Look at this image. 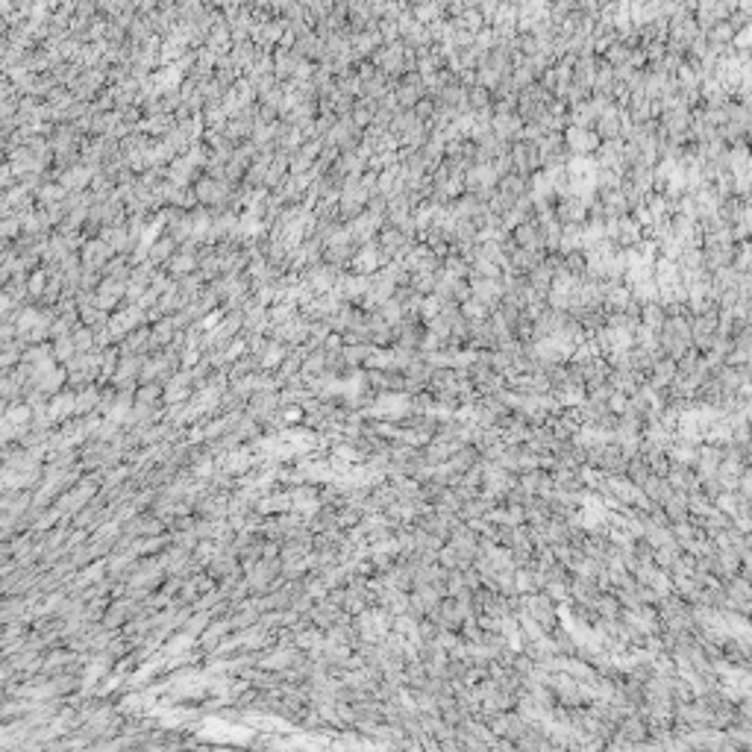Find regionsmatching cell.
<instances>
[{
  "label": "cell",
  "mask_w": 752,
  "mask_h": 752,
  "mask_svg": "<svg viewBox=\"0 0 752 752\" xmlns=\"http://www.w3.org/2000/svg\"><path fill=\"white\" fill-rule=\"evenodd\" d=\"M101 576H103V564H94V567H89V570L77 579V585L82 588V585H89V582H97Z\"/></svg>",
  "instance_id": "f5cc1de1"
},
{
  "label": "cell",
  "mask_w": 752,
  "mask_h": 752,
  "mask_svg": "<svg viewBox=\"0 0 752 752\" xmlns=\"http://www.w3.org/2000/svg\"><path fill=\"white\" fill-rule=\"evenodd\" d=\"M18 226H24V223H18V221H6V226H3V233H6V238H12L18 233Z\"/></svg>",
  "instance_id": "6125c7cd"
},
{
  "label": "cell",
  "mask_w": 752,
  "mask_h": 752,
  "mask_svg": "<svg viewBox=\"0 0 752 752\" xmlns=\"http://www.w3.org/2000/svg\"><path fill=\"white\" fill-rule=\"evenodd\" d=\"M159 391H162L159 385H145V388L138 391V400H141V403H153L156 397H159Z\"/></svg>",
  "instance_id": "9f6ffc18"
},
{
  "label": "cell",
  "mask_w": 752,
  "mask_h": 752,
  "mask_svg": "<svg viewBox=\"0 0 752 752\" xmlns=\"http://www.w3.org/2000/svg\"><path fill=\"white\" fill-rule=\"evenodd\" d=\"M62 194H65V186H45V191H41V203H47V200H59Z\"/></svg>",
  "instance_id": "11a10c76"
},
{
  "label": "cell",
  "mask_w": 752,
  "mask_h": 752,
  "mask_svg": "<svg viewBox=\"0 0 752 752\" xmlns=\"http://www.w3.org/2000/svg\"><path fill=\"white\" fill-rule=\"evenodd\" d=\"M174 326H177V320H165V323H159V326H156V332L150 335V347H162V344H168V341H171V335H174Z\"/></svg>",
  "instance_id": "ee69618b"
},
{
  "label": "cell",
  "mask_w": 752,
  "mask_h": 752,
  "mask_svg": "<svg viewBox=\"0 0 752 752\" xmlns=\"http://www.w3.org/2000/svg\"><path fill=\"white\" fill-rule=\"evenodd\" d=\"M106 664H109V658H106V656H97V661H91V664H89V670H86V676H82V688L89 691V688L97 682V679L103 676Z\"/></svg>",
  "instance_id": "60d3db41"
},
{
  "label": "cell",
  "mask_w": 752,
  "mask_h": 752,
  "mask_svg": "<svg viewBox=\"0 0 752 752\" xmlns=\"http://www.w3.org/2000/svg\"><path fill=\"white\" fill-rule=\"evenodd\" d=\"M544 594H547L552 603H564L567 597H570V582H567V579H550L547 585H544Z\"/></svg>",
  "instance_id": "d590c367"
},
{
  "label": "cell",
  "mask_w": 752,
  "mask_h": 752,
  "mask_svg": "<svg viewBox=\"0 0 752 752\" xmlns=\"http://www.w3.org/2000/svg\"><path fill=\"white\" fill-rule=\"evenodd\" d=\"M233 629V620H221V623H215V626H209L206 632H203V647H215L221 637H223V632H230Z\"/></svg>",
  "instance_id": "ab89813d"
},
{
  "label": "cell",
  "mask_w": 752,
  "mask_h": 752,
  "mask_svg": "<svg viewBox=\"0 0 752 752\" xmlns=\"http://www.w3.org/2000/svg\"><path fill=\"white\" fill-rule=\"evenodd\" d=\"M291 65H294L291 53H288V50H279V53H277V65H274V68H277V74H279V77H288V74H291Z\"/></svg>",
  "instance_id": "f907efd6"
},
{
  "label": "cell",
  "mask_w": 752,
  "mask_h": 752,
  "mask_svg": "<svg viewBox=\"0 0 752 752\" xmlns=\"http://www.w3.org/2000/svg\"><path fill=\"white\" fill-rule=\"evenodd\" d=\"M303 418V408H288L282 411V420H300Z\"/></svg>",
  "instance_id": "94428289"
},
{
  "label": "cell",
  "mask_w": 752,
  "mask_h": 752,
  "mask_svg": "<svg viewBox=\"0 0 752 752\" xmlns=\"http://www.w3.org/2000/svg\"><path fill=\"white\" fill-rule=\"evenodd\" d=\"M705 36H708V41H712V45H735V38H737V27H735V24L726 18V21H717L714 27H708Z\"/></svg>",
  "instance_id": "cb8c5ba5"
},
{
  "label": "cell",
  "mask_w": 752,
  "mask_h": 752,
  "mask_svg": "<svg viewBox=\"0 0 752 752\" xmlns=\"http://www.w3.org/2000/svg\"><path fill=\"white\" fill-rule=\"evenodd\" d=\"M41 282H45V274H33V279H30V286H27V288H30L33 294L45 297V286H41Z\"/></svg>",
  "instance_id": "91938a15"
},
{
  "label": "cell",
  "mask_w": 752,
  "mask_h": 752,
  "mask_svg": "<svg viewBox=\"0 0 752 752\" xmlns=\"http://www.w3.org/2000/svg\"><path fill=\"white\" fill-rule=\"evenodd\" d=\"M702 259L712 274L720 267H729L735 259V244H702Z\"/></svg>",
  "instance_id": "4fadbf2b"
},
{
  "label": "cell",
  "mask_w": 752,
  "mask_h": 752,
  "mask_svg": "<svg viewBox=\"0 0 752 752\" xmlns=\"http://www.w3.org/2000/svg\"><path fill=\"white\" fill-rule=\"evenodd\" d=\"M641 323L649 326V330L661 332V326L667 323V309L661 300H652V303H644L641 306Z\"/></svg>",
  "instance_id": "603a6c76"
},
{
  "label": "cell",
  "mask_w": 752,
  "mask_h": 752,
  "mask_svg": "<svg viewBox=\"0 0 752 752\" xmlns=\"http://www.w3.org/2000/svg\"><path fill=\"white\" fill-rule=\"evenodd\" d=\"M50 330V320L41 315V311L36 309H27L21 311V318H18V335H21V341L27 338V341H38L41 335H45Z\"/></svg>",
  "instance_id": "ba28073f"
},
{
  "label": "cell",
  "mask_w": 752,
  "mask_h": 752,
  "mask_svg": "<svg viewBox=\"0 0 752 752\" xmlns=\"http://www.w3.org/2000/svg\"><path fill=\"white\" fill-rule=\"evenodd\" d=\"M714 508L717 512H723V515H737V491H720L717 496H714Z\"/></svg>",
  "instance_id": "74e56055"
},
{
  "label": "cell",
  "mask_w": 752,
  "mask_h": 752,
  "mask_svg": "<svg viewBox=\"0 0 752 752\" xmlns=\"http://www.w3.org/2000/svg\"><path fill=\"white\" fill-rule=\"evenodd\" d=\"M141 320H145L141 303H135V306H130V309H124L118 318H112V320H109V338H124L130 330H135Z\"/></svg>",
  "instance_id": "30bf717a"
},
{
  "label": "cell",
  "mask_w": 752,
  "mask_h": 752,
  "mask_svg": "<svg viewBox=\"0 0 752 752\" xmlns=\"http://www.w3.org/2000/svg\"><path fill=\"white\" fill-rule=\"evenodd\" d=\"M688 508H691V515H693V517H702V515L717 512V508H714V500H712V496H708L705 491H693V494H688Z\"/></svg>",
  "instance_id": "1f68e13d"
},
{
  "label": "cell",
  "mask_w": 752,
  "mask_h": 752,
  "mask_svg": "<svg viewBox=\"0 0 752 752\" xmlns=\"http://www.w3.org/2000/svg\"><path fill=\"white\" fill-rule=\"evenodd\" d=\"M27 423H33V408L24 406V403L21 406H9L6 415H3V438H6V441H12L15 435L24 438Z\"/></svg>",
  "instance_id": "8992f818"
},
{
  "label": "cell",
  "mask_w": 752,
  "mask_h": 752,
  "mask_svg": "<svg viewBox=\"0 0 752 752\" xmlns=\"http://www.w3.org/2000/svg\"><path fill=\"white\" fill-rule=\"evenodd\" d=\"M359 635L364 637V641H385V637L391 635V617H388V608L382 605V608H364V612H359Z\"/></svg>",
  "instance_id": "3957f363"
},
{
  "label": "cell",
  "mask_w": 752,
  "mask_h": 752,
  "mask_svg": "<svg viewBox=\"0 0 752 752\" xmlns=\"http://www.w3.org/2000/svg\"><path fill=\"white\" fill-rule=\"evenodd\" d=\"M720 462H723V447L702 441V447H697V462H693V471L700 473V479L702 476H712V473H717Z\"/></svg>",
  "instance_id": "9c48e42d"
},
{
  "label": "cell",
  "mask_w": 752,
  "mask_h": 752,
  "mask_svg": "<svg viewBox=\"0 0 752 752\" xmlns=\"http://www.w3.org/2000/svg\"><path fill=\"white\" fill-rule=\"evenodd\" d=\"M197 362H200V350H197V347H186V350H182V364L191 367Z\"/></svg>",
  "instance_id": "6f0895ef"
},
{
  "label": "cell",
  "mask_w": 752,
  "mask_h": 752,
  "mask_svg": "<svg viewBox=\"0 0 752 752\" xmlns=\"http://www.w3.org/2000/svg\"><path fill=\"white\" fill-rule=\"evenodd\" d=\"M124 294H126V282L124 279H106V282H101V288H97L94 303L101 309H112Z\"/></svg>",
  "instance_id": "5bb4252c"
},
{
  "label": "cell",
  "mask_w": 752,
  "mask_h": 752,
  "mask_svg": "<svg viewBox=\"0 0 752 752\" xmlns=\"http://www.w3.org/2000/svg\"><path fill=\"white\" fill-rule=\"evenodd\" d=\"M253 467V452L250 450H235L230 456L223 459V471L226 473H244Z\"/></svg>",
  "instance_id": "f546056e"
},
{
  "label": "cell",
  "mask_w": 752,
  "mask_h": 752,
  "mask_svg": "<svg viewBox=\"0 0 752 752\" xmlns=\"http://www.w3.org/2000/svg\"><path fill=\"white\" fill-rule=\"evenodd\" d=\"M746 464H752V441L746 444Z\"/></svg>",
  "instance_id": "be15d7a7"
},
{
  "label": "cell",
  "mask_w": 752,
  "mask_h": 752,
  "mask_svg": "<svg viewBox=\"0 0 752 752\" xmlns=\"http://www.w3.org/2000/svg\"><path fill=\"white\" fill-rule=\"evenodd\" d=\"M277 561H259L256 567H250V573H247V585L250 588H265L267 582L274 579V573H277Z\"/></svg>",
  "instance_id": "484cf974"
},
{
  "label": "cell",
  "mask_w": 752,
  "mask_h": 752,
  "mask_svg": "<svg viewBox=\"0 0 752 752\" xmlns=\"http://www.w3.org/2000/svg\"><path fill=\"white\" fill-rule=\"evenodd\" d=\"M744 371H746V376L752 379V362H749V364H744Z\"/></svg>",
  "instance_id": "03108f58"
},
{
  "label": "cell",
  "mask_w": 752,
  "mask_h": 752,
  "mask_svg": "<svg viewBox=\"0 0 752 752\" xmlns=\"http://www.w3.org/2000/svg\"><path fill=\"white\" fill-rule=\"evenodd\" d=\"M744 538H746V550H752V532H746Z\"/></svg>",
  "instance_id": "e7e4bbea"
},
{
  "label": "cell",
  "mask_w": 752,
  "mask_h": 752,
  "mask_svg": "<svg viewBox=\"0 0 752 752\" xmlns=\"http://www.w3.org/2000/svg\"><path fill=\"white\" fill-rule=\"evenodd\" d=\"M194 262H197V259L191 256L189 247H186V253H179V256L171 259V271H174V274H186V271H191V267H194Z\"/></svg>",
  "instance_id": "bcb514c9"
},
{
  "label": "cell",
  "mask_w": 752,
  "mask_h": 752,
  "mask_svg": "<svg viewBox=\"0 0 752 752\" xmlns=\"http://www.w3.org/2000/svg\"><path fill=\"white\" fill-rule=\"evenodd\" d=\"M91 491H94V485H91V482H86V485H80L77 491L65 494L62 500H59V506H56V515H68V512L74 515L77 508H80V506H82V503H86L89 496H91Z\"/></svg>",
  "instance_id": "d6986e66"
},
{
  "label": "cell",
  "mask_w": 752,
  "mask_h": 752,
  "mask_svg": "<svg viewBox=\"0 0 752 752\" xmlns=\"http://www.w3.org/2000/svg\"><path fill=\"white\" fill-rule=\"evenodd\" d=\"M315 620L320 623V626H332V623L338 620V608L335 605H320L315 612Z\"/></svg>",
  "instance_id": "681fc988"
},
{
  "label": "cell",
  "mask_w": 752,
  "mask_h": 752,
  "mask_svg": "<svg viewBox=\"0 0 752 752\" xmlns=\"http://www.w3.org/2000/svg\"><path fill=\"white\" fill-rule=\"evenodd\" d=\"M235 570V559L233 556H218L209 561V576H230Z\"/></svg>",
  "instance_id": "7bdbcfd3"
},
{
  "label": "cell",
  "mask_w": 752,
  "mask_h": 752,
  "mask_svg": "<svg viewBox=\"0 0 752 752\" xmlns=\"http://www.w3.org/2000/svg\"><path fill=\"white\" fill-rule=\"evenodd\" d=\"M191 376L194 374H177L171 382H168V385H165V403H182V400H189Z\"/></svg>",
  "instance_id": "7402d4cb"
},
{
  "label": "cell",
  "mask_w": 752,
  "mask_h": 752,
  "mask_svg": "<svg viewBox=\"0 0 752 752\" xmlns=\"http://www.w3.org/2000/svg\"><path fill=\"white\" fill-rule=\"evenodd\" d=\"M737 494L752 496V464H746L741 471V482H737Z\"/></svg>",
  "instance_id": "816d5d0a"
},
{
  "label": "cell",
  "mask_w": 752,
  "mask_h": 752,
  "mask_svg": "<svg viewBox=\"0 0 752 752\" xmlns=\"http://www.w3.org/2000/svg\"><path fill=\"white\" fill-rule=\"evenodd\" d=\"M297 661V652L294 649H277L274 656H267L262 661V667H271V670H279V667H291Z\"/></svg>",
  "instance_id": "8d00e7d4"
},
{
  "label": "cell",
  "mask_w": 752,
  "mask_h": 752,
  "mask_svg": "<svg viewBox=\"0 0 752 752\" xmlns=\"http://www.w3.org/2000/svg\"><path fill=\"white\" fill-rule=\"evenodd\" d=\"M661 508H664V515H667V520H670V523H679V520H688L691 517L688 494H682V491H673L670 500H667Z\"/></svg>",
  "instance_id": "44dd1931"
},
{
  "label": "cell",
  "mask_w": 752,
  "mask_h": 752,
  "mask_svg": "<svg viewBox=\"0 0 752 752\" xmlns=\"http://www.w3.org/2000/svg\"><path fill=\"white\" fill-rule=\"evenodd\" d=\"M238 726H233V723H221V720H206L203 723V729L200 735L203 737H212V741H241V737H247V732L241 735L235 732Z\"/></svg>",
  "instance_id": "9a60e30c"
},
{
  "label": "cell",
  "mask_w": 752,
  "mask_h": 752,
  "mask_svg": "<svg viewBox=\"0 0 752 752\" xmlns=\"http://www.w3.org/2000/svg\"><path fill=\"white\" fill-rule=\"evenodd\" d=\"M300 476L306 482H332L338 476V471H332V464H318V462H306L300 467Z\"/></svg>",
  "instance_id": "4316f807"
},
{
  "label": "cell",
  "mask_w": 752,
  "mask_h": 752,
  "mask_svg": "<svg viewBox=\"0 0 752 752\" xmlns=\"http://www.w3.org/2000/svg\"><path fill=\"white\" fill-rule=\"evenodd\" d=\"M112 253H115V250H112L103 238L101 241H89L86 250H82V265H86V271H91V267H101L106 262V256H112Z\"/></svg>",
  "instance_id": "ffe728a7"
},
{
  "label": "cell",
  "mask_w": 752,
  "mask_h": 752,
  "mask_svg": "<svg viewBox=\"0 0 752 752\" xmlns=\"http://www.w3.org/2000/svg\"><path fill=\"white\" fill-rule=\"evenodd\" d=\"M68 658H71V656H65V652H56V656H50V661L45 664V670H47V673H50V670H56V667H62Z\"/></svg>",
  "instance_id": "680465c9"
},
{
  "label": "cell",
  "mask_w": 752,
  "mask_h": 752,
  "mask_svg": "<svg viewBox=\"0 0 752 752\" xmlns=\"http://www.w3.org/2000/svg\"><path fill=\"white\" fill-rule=\"evenodd\" d=\"M385 262H388L385 250L371 244V241H364V244L359 247V253L353 256V271H356V274H371V271H376V267H382Z\"/></svg>",
  "instance_id": "52a82bcc"
},
{
  "label": "cell",
  "mask_w": 752,
  "mask_h": 752,
  "mask_svg": "<svg viewBox=\"0 0 752 752\" xmlns=\"http://www.w3.org/2000/svg\"><path fill=\"white\" fill-rule=\"evenodd\" d=\"M408 411H415V400L408 394H400V391H388V394H379L376 403L371 406L367 415L371 418H379V420H400L406 418Z\"/></svg>",
  "instance_id": "7a4b0ae2"
},
{
  "label": "cell",
  "mask_w": 752,
  "mask_h": 752,
  "mask_svg": "<svg viewBox=\"0 0 752 752\" xmlns=\"http://www.w3.org/2000/svg\"><path fill=\"white\" fill-rule=\"evenodd\" d=\"M291 508H294V515H306V517H315L318 515V496L311 488H300V491H294L291 494Z\"/></svg>",
  "instance_id": "ac0fdd59"
},
{
  "label": "cell",
  "mask_w": 752,
  "mask_h": 752,
  "mask_svg": "<svg viewBox=\"0 0 752 752\" xmlns=\"http://www.w3.org/2000/svg\"><path fill=\"white\" fill-rule=\"evenodd\" d=\"M97 406V388H86L77 394V411H91Z\"/></svg>",
  "instance_id": "7dc6e473"
},
{
  "label": "cell",
  "mask_w": 752,
  "mask_h": 752,
  "mask_svg": "<svg viewBox=\"0 0 752 752\" xmlns=\"http://www.w3.org/2000/svg\"><path fill=\"white\" fill-rule=\"evenodd\" d=\"M491 126L494 133L500 135L503 141H520L523 138V118L517 112H508V115H494L491 118Z\"/></svg>",
  "instance_id": "7c38bea8"
},
{
  "label": "cell",
  "mask_w": 752,
  "mask_h": 752,
  "mask_svg": "<svg viewBox=\"0 0 752 752\" xmlns=\"http://www.w3.org/2000/svg\"><path fill=\"white\" fill-rule=\"evenodd\" d=\"M89 179H91V168L74 165V168H68V171L62 174V186L71 189V191H80V189L89 186Z\"/></svg>",
  "instance_id": "f1b7e54d"
},
{
  "label": "cell",
  "mask_w": 752,
  "mask_h": 752,
  "mask_svg": "<svg viewBox=\"0 0 752 752\" xmlns=\"http://www.w3.org/2000/svg\"><path fill=\"white\" fill-rule=\"evenodd\" d=\"M223 197H226V189L221 179H203L200 189H197V200H203V203H218Z\"/></svg>",
  "instance_id": "4dcf8cb0"
},
{
  "label": "cell",
  "mask_w": 752,
  "mask_h": 752,
  "mask_svg": "<svg viewBox=\"0 0 752 752\" xmlns=\"http://www.w3.org/2000/svg\"><path fill=\"white\" fill-rule=\"evenodd\" d=\"M74 344H77V350H80V353H86V350L94 344V335H91L89 326H80V330L74 332Z\"/></svg>",
  "instance_id": "c3c4849f"
},
{
  "label": "cell",
  "mask_w": 752,
  "mask_h": 752,
  "mask_svg": "<svg viewBox=\"0 0 752 752\" xmlns=\"http://www.w3.org/2000/svg\"><path fill=\"white\" fill-rule=\"evenodd\" d=\"M746 141H752V126H749V135H746Z\"/></svg>",
  "instance_id": "003e7915"
},
{
  "label": "cell",
  "mask_w": 752,
  "mask_h": 752,
  "mask_svg": "<svg viewBox=\"0 0 752 752\" xmlns=\"http://www.w3.org/2000/svg\"><path fill=\"white\" fill-rule=\"evenodd\" d=\"M737 714H744L752 720V691H746L741 700H737Z\"/></svg>",
  "instance_id": "db71d44e"
},
{
  "label": "cell",
  "mask_w": 752,
  "mask_h": 752,
  "mask_svg": "<svg viewBox=\"0 0 752 752\" xmlns=\"http://www.w3.org/2000/svg\"><path fill=\"white\" fill-rule=\"evenodd\" d=\"M644 494L649 496L652 503H656L658 508L670 500V494H673V485H670V479L667 476H658V473H652L649 479H647V485H644Z\"/></svg>",
  "instance_id": "e0dca14e"
},
{
  "label": "cell",
  "mask_w": 752,
  "mask_h": 752,
  "mask_svg": "<svg viewBox=\"0 0 752 752\" xmlns=\"http://www.w3.org/2000/svg\"><path fill=\"white\" fill-rule=\"evenodd\" d=\"M77 344H74V338L71 335H62V338H56V344H53V359L56 362H71L77 356Z\"/></svg>",
  "instance_id": "e575fe53"
},
{
  "label": "cell",
  "mask_w": 752,
  "mask_h": 752,
  "mask_svg": "<svg viewBox=\"0 0 752 752\" xmlns=\"http://www.w3.org/2000/svg\"><path fill=\"white\" fill-rule=\"evenodd\" d=\"M141 367H145V362H141L138 356H126L121 364H118V371H115V382H121V385H126L133 376H141Z\"/></svg>",
  "instance_id": "d6a6232c"
},
{
  "label": "cell",
  "mask_w": 752,
  "mask_h": 752,
  "mask_svg": "<svg viewBox=\"0 0 752 752\" xmlns=\"http://www.w3.org/2000/svg\"><path fill=\"white\" fill-rule=\"evenodd\" d=\"M130 608H133L130 603L112 605V608H109V614H106V626H118V623H124V620H126V614H133Z\"/></svg>",
  "instance_id": "f6af8a7d"
},
{
  "label": "cell",
  "mask_w": 752,
  "mask_h": 752,
  "mask_svg": "<svg viewBox=\"0 0 752 752\" xmlns=\"http://www.w3.org/2000/svg\"><path fill=\"white\" fill-rule=\"evenodd\" d=\"M732 267L737 274H752V241H735V259Z\"/></svg>",
  "instance_id": "83f0119b"
},
{
  "label": "cell",
  "mask_w": 752,
  "mask_h": 752,
  "mask_svg": "<svg viewBox=\"0 0 752 752\" xmlns=\"http://www.w3.org/2000/svg\"><path fill=\"white\" fill-rule=\"evenodd\" d=\"M564 141L573 156H594L603 145V138L597 135L594 126H573V124L564 130Z\"/></svg>",
  "instance_id": "277c9868"
},
{
  "label": "cell",
  "mask_w": 752,
  "mask_h": 752,
  "mask_svg": "<svg viewBox=\"0 0 752 752\" xmlns=\"http://www.w3.org/2000/svg\"><path fill=\"white\" fill-rule=\"evenodd\" d=\"M174 244H177V238H162V241H156V244L150 247V262H165V259H171V253H174Z\"/></svg>",
  "instance_id": "f35d334b"
},
{
  "label": "cell",
  "mask_w": 752,
  "mask_h": 752,
  "mask_svg": "<svg viewBox=\"0 0 752 752\" xmlns=\"http://www.w3.org/2000/svg\"><path fill=\"white\" fill-rule=\"evenodd\" d=\"M77 411V394H56L50 406H47V415H50V423H59V420H68L71 415Z\"/></svg>",
  "instance_id": "2e32d148"
},
{
  "label": "cell",
  "mask_w": 752,
  "mask_h": 752,
  "mask_svg": "<svg viewBox=\"0 0 752 752\" xmlns=\"http://www.w3.org/2000/svg\"><path fill=\"white\" fill-rule=\"evenodd\" d=\"M520 608L526 612L529 617H535L538 623L544 626V632L550 635L552 629H556V623H559V612H556V603H552L547 594H520Z\"/></svg>",
  "instance_id": "6da1fadb"
},
{
  "label": "cell",
  "mask_w": 752,
  "mask_h": 752,
  "mask_svg": "<svg viewBox=\"0 0 752 752\" xmlns=\"http://www.w3.org/2000/svg\"><path fill=\"white\" fill-rule=\"evenodd\" d=\"M471 294L479 297L485 306L496 309L503 300H506V286H503V279H485V277H473L471 282Z\"/></svg>",
  "instance_id": "5b68a950"
},
{
  "label": "cell",
  "mask_w": 752,
  "mask_h": 752,
  "mask_svg": "<svg viewBox=\"0 0 752 752\" xmlns=\"http://www.w3.org/2000/svg\"><path fill=\"white\" fill-rule=\"evenodd\" d=\"M282 359H286V350H282V344H267L265 347V353L259 356V364L262 367H277V364H282Z\"/></svg>",
  "instance_id": "b9f144b4"
},
{
  "label": "cell",
  "mask_w": 752,
  "mask_h": 752,
  "mask_svg": "<svg viewBox=\"0 0 752 752\" xmlns=\"http://www.w3.org/2000/svg\"><path fill=\"white\" fill-rule=\"evenodd\" d=\"M626 476L635 482L637 488H644V485H647V479L652 476V471H649V464H647V459L641 456V452H637V456L629 462V467H626Z\"/></svg>",
  "instance_id": "836d02e7"
},
{
  "label": "cell",
  "mask_w": 752,
  "mask_h": 752,
  "mask_svg": "<svg viewBox=\"0 0 752 752\" xmlns=\"http://www.w3.org/2000/svg\"><path fill=\"white\" fill-rule=\"evenodd\" d=\"M279 338H286V341H291V344H300V341H306L309 338V323L306 320H294V318H288V320H282V326H279V332H277Z\"/></svg>",
  "instance_id": "d4e9b609"
},
{
  "label": "cell",
  "mask_w": 752,
  "mask_h": 752,
  "mask_svg": "<svg viewBox=\"0 0 752 752\" xmlns=\"http://www.w3.org/2000/svg\"><path fill=\"white\" fill-rule=\"evenodd\" d=\"M676 374H679V362L673 356H661L656 364H652V371H649V385L658 388V391L670 388V382L676 379Z\"/></svg>",
  "instance_id": "8fae6325"
}]
</instances>
